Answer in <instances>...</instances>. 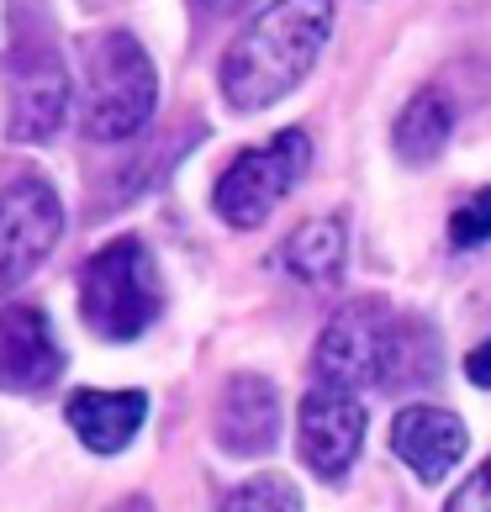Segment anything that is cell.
Returning <instances> with one entry per match:
<instances>
[{"label": "cell", "mask_w": 491, "mask_h": 512, "mask_svg": "<svg viewBox=\"0 0 491 512\" xmlns=\"http://www.w3.org/2000/svg\"><path fill=\"white\" fill-rule=\"evenodd\" d=\"M333 32V0H270L222 59V96L233 111H264L312 74Z\"/></svg>", "instance_id": "obj_1"}, {"label": "cell", "mask_w": 491, "mask_h": 512, "mask_svg": "<svg viewBox=\"0 0 491 512\" xmlns=\"http://www.w3.org/2000/svg\"><path fill=\"white\" fill-rule=\"evenodd\" d=\"M80 317L106 344H132L159 317V270L138 238H111L80 270Z\"/></svg>", "instance_id": "obj_2"}, {"label": "cell", "mask_w": 491, "mask_h": 512, "mask_svg": "<svg viewBox=\"0 0 491 512\" xmlns=\"http://www.w3.org/2000/svg\"><path fill=\"white\" fill-rule=\"evenodd\" d=\"M159 101L154 59L132 32H101L85 43V132L101 143L132 138Z\"/></svg>", "instance_id": "obj_3"}, {"label": "cell", "mask_w": 491, "mask_h": 512, "mask_svg": "<svg viewBox=\"0 0 491 512\" xmlns=\"http://www.w3.org/2000/svg\"><path fill=\"white\" fill-rule=\"evenodd\" d=\"M307 164H312L307 132L286 127V132H275L270 143L243 148V154L222 169L212 206L222 212V222H233V227H259V222H270L275 206L296 191V180L307 175Z\"/></svg>", "instance_id": "obj_4"}, {"label": "cell", "mask_w": 491, "mask_h": 512, "mask_svg": "<svg viewBox=\"0 0 491 512\" xmlns=\"http://www.w3.org/2000/svg\"><path fill=\"white\" fill-rule=\"evenodd\" d=\"M396 333L402 322H391L381 307H344L333 312V322L317 338V386H338V391H365L391 381L396 365Z\"/></svg>", "instance_id": "obj_5"}, {"label": "cell", "mask_w": 491, "mask_h": 512, "mask_svg": "<svg viewBox=\"0 0 491 512\" xmlns=\"http://www.w3.org/2000/svg\"><path fill=\"white\" fill-rule=\"evenodd\" d=\"M64 233V206L43 175H22L0 191V301L48 259Z\"/></svg>", "instance_id": "obj_6"}, {"label": "cell", "mask_w": 491, "mask_h": 512, "mask_svg": "<svg viewBox=\"0 0 491 512\" xmlns=\"http://www.w3.org/2000/svg\"><path fill=\"white\" fill-rule=\"evenodd\" d=\"M64 375V349L43 307L11 301L0 307V391L37 396Z\"/></svg>", "instance_id": "obj_7"}, {"label": "cell", "mask_w": 491, "mask_h": 512, "mask_svg": "<svg viewBox=\"0 0 491 512\" xmlns=\"http://www.w3.org/2000/svg\"><path fill=\"white\" fill-rule=\"evenodd\" d=\"M365 444V402L360 391H338V386H312L301 402V460L317 476L338 481L354 465V454Z\"/></svg>", "instance_id": "obj_8"}, {"label": "cell", "mask_w": 491, "mask_h": 512, "mask_svg": "<svg viewBox=\"0 0 491 512\" xmlns=\"http://www.w3.org/2000/svg\"><path fill=\"white\" fill-rule=\"evenodd\" d=\"M16 138L22 143H43L59 132L64 111H69V74L59 64V53L43 37H27V48H16Z\"/></svg>", "instance_id": "obj_9"}, {"label": "cell", "mask_w": 491, "mask_h": 512, "mask_svg": "<svg viewBox=\"0 0 491 512\" xmlns=\"http://www.w3.org/2000/svg\"><path fill=\"white\" fill-rule=\"evenodd\" d=\"M465 444H470L465 423L444 407H407V412H396V423H391L396 460H402L418 481H444L449 470L465 460Z\"/></svg>", "instance_id": "obj_10"}, {"label": "cell", "mask_w": 491, "mask_h": 512, "mask_svg": "<svg viewBox=\"0 0 491 512\" xmlns=\"http://www.w3.org/2000/svg\"><path fill=\"white\" fill-rule=\"evenodd\" d=\"M280 439V391L264 375H233L217 402V444L228 454H264Z\"/></svg>", "instance_id": "obj_11"}, {"label": "cell", "mask_w": 491, "mask_h": 512, "mask_svg": "<svg viewBox=\"0 0 491 512\" xmlns=\"http://www.w3.org/2000/svg\"><path fill=\"white\" fill-rule=\"evenodd\" d=\"M143 417H148L143 391H96V386H85V391L69 396L74 439H80L85 449H96V454H122L132 439H138Z\"/></svg>", "instance_id": "obj_12"}, {"label": "cell", "mask_w": 491, "mask_h": 512, "mask_svg": "<svg viewBox=\"0 0 491 512\" xmlns=\"http://www.w3.org/2000/svg\"><path fill=\"white\" fill-rule=\"evenodd\" d=\"M449 132H455V106H449L444 90H418L402 117H396V154L407 164H433L449 148Z\"/></svg>", "instance_id": "obj_13"}, {"label": "cell", "mask_w": 491, "mask_h": 512, "mask_svg": "<svg viewBox=\"0 0 491 512\" xmlns=\"http://www.w3.org/2000/svg\"><path fill=\"white\" fill-rule=\"evenodd\" d=\"M338 264H344V227H338L333 217L301 222L296 233L286 238V270H291L296 280L323 286V280L338 275Z\"/></svg>", "instance_id": "obj_14"}, {"label": "cell", "mask_w": 491, "mask_h": 512, "mask_svg": "<svg viewBox=\"0 0 491 512\" xmlns=\"http://www.w3.org/2000/svg\"><path fill=\"white\" fill-rule=\"evenodd\" d=\"M217 512H301V491L286 476H254L228 491Z\"/></svg>", "instance_id": "obj_15"}, {"label": "cell", "mask_w": 491, "mask_h": 512, "mask_svg": "<svg viewBox=\"0 0 491 512\" xmlns=\"http://www.w3.org/2000/svg\"><path fill=\"white\" fill-rule=\"evenodd\" d=\"M449 243L455 249H481V243H491V185L486 191H470L449 212Z\"/></svg>", "instance_id": "obj_16"}, {"label": "cell", "mask_w": 491, "mask_h": 512, "mask_svg": "<svg viewBox=\"0 0 491 512\" xmlns=\"http://www.w3.org/2000/svg\"><path fill=\"white\" fill-rule=\"evenodd\" d=\"M444 512H491V460L470 476L455 497H449V507Z\"/></svg>", "instance_id": "obj_17"}, {"label": "cell", "mask_w": 491, "mask_h": 512, "mask_svg": "<svg viewBox=\"0 0 491 512\" xmlns=\"http://www.w3.org/2000/svg\"><path fill=\"white\" fill-rule=\"evenodd\" d=\"M465 375H470V381H476L481 391H491V338H486L481 349H470V359H465Z\"/></svg>", "instance_id": "obj_18"}, {"label": "cell", "mask_w": 491, "mask_h": 512, "mask_svg": "<svg viewBox=\"0 0 491 512\" xmlns=\"http://www.w3.org/2000/svg\"><path fill=\"white\" fill-rule=\"evenodd\" d=\"M111 512H154V502H148V497H127V502H117Z\"/></svg>", "instance_id": "obj_19"}, {"label": "cell", "mask_w": 491, "mask_h": 512, "mask_svg": "<svg viewBox=\"0 0 491 512\" xmlns=\"http://www.w3.org/2000/svg\"><path fill=\"white\" fill-rule=\"evenodd\" d=\"M196 6H228V0H196Z\"/></svg>", "instance_id": "obj_20"}]
</instances>
